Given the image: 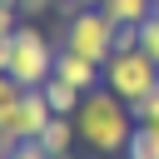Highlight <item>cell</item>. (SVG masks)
Segmentation results:
<instances>
[{"label":"cell","instance_id":"cell-1","mask_svg":"<svg viewBox=\"0 0 159 159\" xmlns=\"http://www.w3.org/2000/svg\"><path fill=\"white\" fill-rule=\"evenodd\" d=\"M75 129H80V139L94 149V154H104V159H114V154H124L129 149V139H134V114H129V104L109 89V84H99V89H89L84 94V104H80V114H75Z\"/></svg>","mask_w":159,"mask_h":159},{"label":"cell","instance_id":"cell-2","mask_svg":"<svg viewBox=\"0 0 159 159\" xmlns=\"http://www.w3.org/2000/svg\"><path fill=\"white\" fill-rule=\"evenodd\" d=\"M55 60H60V45L35 20H20L10 35V80H20L25 89H40L55 75Z\"/></svg>","mask_w":159,"mask_h":159},{"label":"cell","instance_id":"cell-3","mask_svg":"<svg viewBox=\"0 0 159 159\" xmlns=\"http://www.w3.org/2000/svg\"><path fill=\"white\" fill-rule=\"evenodd\" d=\"M114 30H119V25H114L104 10H75V15H65V50L104 65V60L114 55Z\"/></svg>","mask_w":159,"mask_h":159},{"label":"cell","instance_id":"cell-4","mask_svg":"<svg viewBox=\"0 0 159 159\" xmlns=\"http://www.w3.org/2000/svg\"><path fill=\"white\" fill-rule=\"evenodd\" d=\"M104 84H109L124 104H134V99H144V94L159 89V65H154L144 50L109 55V60H104Z\"/></svg>","mask_w":159,"mask_h":159},{"label":"cell","instance_id":"cell-5","mask_svg":"<svg viewBox=\"0 0 159 159\" xmlns=\"http://www.w3.org/2000/svg\"><path fill=\"white\" fill-rule=\"evenodd\" d=\"M55 75H60V80H70V84H75L80 94H89V89H99V84H104V65H94V60L75 55V50H65V45H60Z\"/></svg>","mask_w":159,"mask_h":159},{"label":"cell","instance_id":"cell-6","mask_svg":"<svg viewBox=\"0 0 159 159\" xmlns=\"http://www.w3.org/2000/svg\"><path fill=\"white\" fill-rule=\"evenodd\" d=\"M75 139H80V129H75V119H65V114H55V119H50V124L40 129V139H35V144H40V149H45L50 159H65V154L75 149Z\"/></svg>","mask_w":159,"mask_h":159},{"label":"cell","instance_id":"cell-7","mask_svg":"<svg viewBox=\"0 0 159 159\" xmlns=\"http://www.w3.org/2000/svg\"><path fill=\"white\" fill-rule=\"evenodd\" d=\"M40 94H45V99H50V109H55V114H65V119H75V114H80V104H84V94H80L70 80H60V75H50V80L40 84Z\"/></svg>","mask_w":159,"mask_h":159},{"label":"cell","instance_id":"cell-8","mask_svg":"<svg viewBox=\"0 0 159 159\" xmlns=\"http://www.w3.org/2000/svg\"><path fill=\"white\" fill-rule=\"evenodd\" d=\"M55 119V109H50V99L40 94V89H25V99H20V129H25V139H40V129Z\"/></svg>","mask_w":159,"mask_h":159},{"label":"cell","instance_id":"cell-9","mask_svg":"<svg viewBox=\"0 0 159 159\" xmlns=\"http://www.w3.org/2000/svg\"><path fill=\"white\" fill-rule=\"evenodd\" d=\"M114 25H144L149 15H154V0H104L99 5Z\"/></svg>","mask_w":159,"mask_h":159},{"label":"cell","instance_id":"cell-10","mask_svg":"<svg viewBox=\"0 0 159 159\" xmlns=\"http://www.w3.org/2000/svg\"><path fill=\"white\" fill-rule=\"evenodd\" d=\"M124 159H159V129L154 124H139L134 139H129V149H124Z\"/></svg>","mask_w":159,"mask_h":159},{"label":"cell","instance_id":"cell-11","mask_svg":"<svg viewBox=\"0 0 159 159\" xmlns=\"http://www.w3.org/2000/svg\"><path fill=\"white\" fill-rule=\"evenodd\" d=\"M139 50H144V55L159 65V15H149V20L139 25Z\"/></svg>","mask_w":159,"mask_h":159},{"label":"cell","instance_id":"cell-12","mask_svg":"<svg viewBox=\"0 0 159 159\" xmlns=\"http://www.w3.org/2000/svg\"><path fill=\"white\" fill-rule=\"evenodd\" d=\"M20 99H25V84L10 80V75H0V104H20Z\"/></svg>","mask_w":159,"mask_h":159},{"label":"cell","instance_id":"cell-13","mask_svg":"<svg viewBox=\"0 0 159 159\" xmlns=\"http://www.w3.org/2000/svg\"><path fill=\"white\" fill-rule=\"evenodd\" d=\"M10 159H50V154H45V149H40V144H35V139H20V144H15V154H10Z\"/></svg>","mask_w":159,"mask_h":159},{"label":"cell","instance_id":"cell-14","mask_svg":"<svg viewBox=\"0 0 159 159\" xmlns=\"http://www.w3.org/2000/svg\"><path fill=\"white\" fill-rule=\"evenodd\" d=\"M50 5H60V0H20V15H25V20H35V15H45Z\"/></svg>","mask_w":159,"mask_h":159},{"label":"cell","instance_id":"cell-15","mask_svg":"<svg viewBox=\"0 0 159 159\" xmlns=\"http://www.w3.org/2000/svg\"><path fill=\"white\" fill-rule=\"evenodd\" d=\"M15 25H20V10H0V40H10Z\"/></svg>","mask_w":159,"mask_h":159},{"label":"cell","instance_id":"cell-16","mask_svg":"<svg viewBox=\"0 0 159 159\" xmlns=\"http://www.w3.org/2000/svg\"><path fill=\"white\" fill-rule=\"evenodd\" d=\"M104 0H65V15H75V10H99Z\"/></svg>","mask_w":159,"mask_h":159},{"label":"cell","instance_id":"cell-17","mask_svg":"<svg viewBox=\"0 0 159 159\" xmlns=\"http://www.w3.org/2000/svg\"><path fill=\"white\" fill-rule=\"evenodd\" d=\"M0 75H10V40H0Z\"/></svg>","mask_w":159,"mask_h":159},{"label":"cell","instance_id":"cell-18","mask_svg":"<svg viewBox=\"0 0 159 159\" xmlns=\"http://www.w3.org/2000/svg\"><path fill=\"white\" fill-rule=\"evenodd\" d=\"M15 144H20V139H10V134H0V159H10V154H15Z\"/></svg>","mask_w":159,"mask_h":159},{"label":"cell","instance_id":"cell-19","mask_svg":"<svg viewBox=\"0 0 159 159\" xmlns=\"http://www.w3.org/2000/svg\"><path fill=\"white\" fill-rule=\"evenodd\" d=\"M154 15H159V0H154Z\"/></svg>","mask_w":159,"mask_h":159}]
</instances>
